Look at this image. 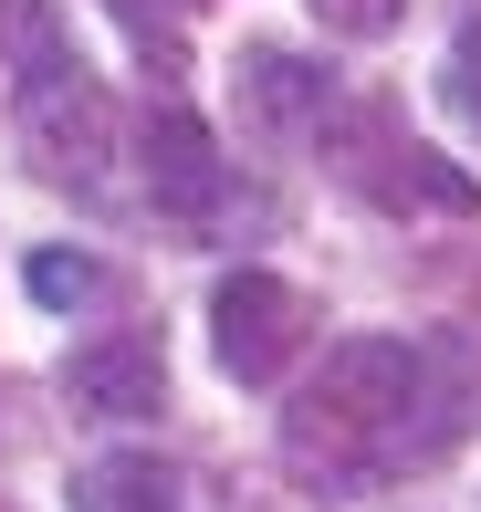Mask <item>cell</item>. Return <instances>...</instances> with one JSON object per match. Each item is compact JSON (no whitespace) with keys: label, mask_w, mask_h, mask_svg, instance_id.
I'll return each instance as SVG.
<instances>
[{"label":"cell","mask_w":481,"mask_h":512,"mask_svg":"<svg viewBox=\"0 0 481 512\" xmlns=\"http://www.w3.org/2000/svg\"><path fill=\"white\" fill-rule=\"evenodd\" d=\"M461 429H471V366L450 345L346 335L283 408V460L314 492H366V481L429 471Z\"/></svg>","instance_id":"obj_1"},{"label":"cell","mask_w":481,"mask_h":512,"mask_svg":"<svg viewBox=\"0 0 481 512\" xmlns=\"http://www.w3.org/2000/svg\"><path fill=\"white\" fill-rule=\"evenodd\" d=\"M11 53H21V157H32L53 189L95 199L105 189V157H116V105H105V84L74 63V42L53 32V11L42 0H11Z\"/></svg>","instance_id":"obj_2"},{"label":"cell","mask_w":481,"mask_h":512,"mask_svg":"<svg viewBox=\"0 0 481 512\" xmlns=\"http://www.w3.org/2000/svg\"><path fill=\"white\" fill-rule=\"evenodd\" d=\"M325 157H335V178H346L356 199L387 209V220H471V209H481L471 178L450 168L440 147H419V136L398 126V105L325 115Z\"/></svg>","instance_id":"obj_3"},{"label":"cell","mask_w":481,"mask_h":512,"mask_svg":"<svg viewBox=\"0 0 481 512\" xmlns=\"http://www.w3.org/2000/svg\"><path fill=\"white\" fill-rule=\"evenodd\" d=\"M304 345H314V293H304V283H283V272L241 262L231 283L210 293V356H220V377L272 387L293 356H304Z\"/></svg>","instance_id":"obj_4"},{"label":"cell","mask_w":481,"mask_h":512,"mask_svg":"<svg viewBox=\"0 0 481 512\" xmlns=\"http://www.w3.org/2000/svg\"><path fill=\"white\" fill-rule=\"evenodd\" d=\"M63 398L84 418H157L168 408V345H157V324H105L95 345H74L63 356Z\"/></svg>","instance_id":"obj_5"},{"label":"cell","mask_w":481,"mask_h":512,"mask_svg":"<svg viewBox=\"0 0 481 512\" xmlns=\"http://www.w3.org/2000/svg\"><path fill=\"white\" fill-rule=\"evenodd\" d=\"M136 147H147V199L157 220H220V199H231V168H220L210 126H199L189 105H147V126H136Z\"/></svg>","instance_id":"obj_6"},{"label":"cell","mask_w":481,"mask_h":512,"mask_svg":"<svg viewBox=\"0 0 481 512\" xmlns=\"http://www.w3.org/2000/svg\"><path fill=\"white\" fill-rule=\"evenodd\" d=\"M335 115V74L304 53H283V42H262V53H241V126L272 136V147H293V136H325Z\"/></svg>","instance_id":"obj_7"},{"label":"cell","mask_w":481,"mask_h":512,"mask_svg":"<svg viewBox=\"0 0 481 512\" xmlns=\"http://www.w3.org/2000/svg\"><path fill=\"white\" fill-rule=\"evenodd\" d=\"M74 512H189V481L147 450H116L95 471H74Z\"/></svg>","instance_id":"obj_8"},{"label":"cell","mask_w":481,"mask_h":512,"mask_svg":"<svg viewBox=\"0 0 481 512\" xmlns=\"http://www.w3.org/2000/svg\"><path fill=\"white\" fill-rule=\"evenodd\" d=\"M95 293H105V262H84V251H32V304L74 314V304H95Z\"/></svg>","instance_id":"obj_9"},{"label":"cell","mask_w":481,"mask_h":512,"mask_svg":"<svg viewBox=\"0 0 481 512\" xmlns=\"http://www.w3.org/2000/svg\"><path fill=\"white\" fill-rule=\"evenodd\" d=\"M304 11L325 21L335 42H387V32L408 21V0H304Z\"/></svg>","instance_id":"obj_10"},{"label":"cell","mask_w":481,"mask_h":512,"mask_svg":"<svg viewBox=\"0 0 481 512\" xmlns=\"http://www.w3.org/2000/svg\"><path fill=\"white\" fill-rule=\"evenodd\" d=\"M440 95H450V115L481 136V21H461V32H450V74H440Z\"/></svg>","instance_id":"obj_11"},{"label":"cell","mask_w":481,"mask_h":512,"mask_svg":"<svg viewBox=\"0 0 481 512\" xmlns=\"http://www.w3.org/2000/svg\"><path fill=\"white\" fill-rule=\"evenodd\" d=\"M105 11H116L126 32H136V53H157V63H178V42L157 32V11H147V0H105Z\"/></svg>","instance_id":"obj_12"},{"label":"cell","mask_w":481,"mask_h":512,"mask_svg":"<svg viewBox=\"0 0 481 512\" xmlns=\"http://www.w3.org/2000/svg\"><path fill=\"white\" fill-rule=\"evenodd\" d=\"M0 439H11V429H0Z\"/></svg>","instance_id":"obj_13"},{"label":"cell","mask_w":481,"mask_h":512,"mask_svg":"<svg viewBox=\"0 0 481 512\" xmlns=\"http://www.w3.org/2000/svg\"><path fill=\"white\" fill-rule=\"evenodd\" d=\"M0 512H11V502H0Z\"/></svg>","instance_id":"obj_14"}]
</instances>
